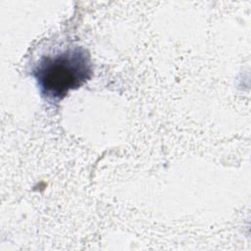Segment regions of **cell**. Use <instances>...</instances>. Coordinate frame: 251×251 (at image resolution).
<instances>
[{
  "label": "cell",
  "instance_id": "1",
  "mask_svg": "<svg viewBox=\"0 0 251 251\" xmlns=\"http://www.w3.org/2000/svg\"><path fill=\"white\" fill-rule=\"evenodd\" d=\"M42 95L57 100L79 87L91 75L89 56L81 47H71L41 58L32 72Z\"/></svg>",
  "mask_w": 251,
  "mask_h": 251
}]
</instances>
